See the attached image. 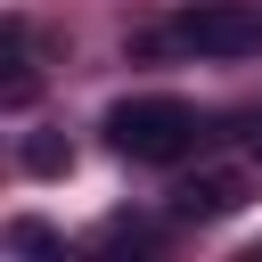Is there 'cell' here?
Returning a JSON list of instances; mask_svg holds the SVG:
<instances>
[{"instance_id": "1", "label": "cell", "mask_w": 262, "mask_h": 262, "mask_svg": "<svg viewBox=\"0 0 262 262\" xmlns=\"http://www.w3.org/2000/svg\"><path fill=\"white\" fill-rule=\"evenodd\" d=\"M106 147L131 164H172L196 147V106L188 98H123V106H106Z\"/></svg>"}, {"instance_id": "2", "label": "cell", "mask_w": 262, "mask_h": 262, "mask_svg": "<svg viewBox=\"0 0 262 262\" xmlns=\"http://www.w3.org/2000/svg\"><path fill=\"white\" fill-rule=\"evenodd\" d=\"M180 49H196V57H246V49H262V16L237 8V0L188 8L180 16Z\"/></svg>"}, {"instance_id": "3", "label": "cell", "mask_w": 262, "mask_h": 262, "mask_svg": "<svg viewBox=\"0 0 262 262\" xmlns=\"http://www.w3.org/2000/svg\"><path fill=\"white\" fill-rule=\"evenodd\" d=\"M246 205V180L237 172H188L180 188H172V221H221V213H237Z\"/></svg>"}, {"instance_id": "4", "label": "cell", "mask_w": 262, "mask_h": 262, "mask_svg": "<svg viewBox=\"0 0 262 262\" xmlns=\"http://www.w3.org/2000/svg\"><path fill=\"white\" fill-rule=\"evenodd\" d=\"M66 164H74V147H66L57 131H33V139H25V172H33V180H57Z\"/></svg>"}, {"instance_id": "5", "label": "cell", "mask_w": 262, "mask_h": 262, "mask_svg": "<svg viewBox=\"0 0 262 262\" xmlns=\"http://www.w3.org/2000/svg\"><path fill=\"white\" fill-rule=\"evenodd\" d=\"M8 246H16V254H57V229H49V221H16Z\"/></svg>"}, {"instance_id": "6", "label": "cell", "mask_w": 262, "mask_h": 262, "mask_svg": "<svg viewBox=\"0 0 262 262\" xmlns=\"http://www.w3.org/2000/svg\"><path fill=\"white\" fill-rule=\"evenodd\" d=\"M254 164H262V131H254Z\"/></svg>"}]
</instances>
